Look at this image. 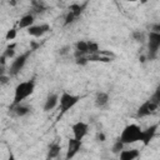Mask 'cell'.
Listing matches in <instances>:
<instances>
[{
	"mask_svg": "<svg viewBox=\"0 0 160 160\" xmlns=\"http://www.w3.org/2000/svg\"><path fill=\"white\" fill-rule=\"evenodd\" d=\"M140 156L139 149H124L119 154V160H136Z\"/></svg>",
	"mask_w": 160,
	"mask_h": 160,
	"instance_id": "15",
	"label": "cell"
},
{
	"mask_svg": "<svg viewBox=\"0 0 160 160\" xmlns=\"http://www.w3.org/2000/svg\"><path fill=\"white\" fill-rule=\"evenodd\" d=\"M160 50V34L150 32L148 35V59L152 60L158 56Z\"/></svg>",
	"mask_w": 160,
	"mask_h": 160,
	"instance_id": "5",
	"label": "cell"
},
{
	"mask_svg": "<svg viewBox=\"0 0 160 160\" xmlns=\"http://www.w3.org/2000/svg\"><path fill=\"white\" fill-rule=\"evenodd\" d=\"M10 110L14 115L19 116V118H22V116H26L31 112V106L29 105H25V104H19V105H15V106H10Z\"/></svg>",
	"mask_w": 160,
	"mask_h": 160,
	"instance_id": "13",
	"label": "cell"
},
{
	"mask_svg": "<svg viewBox=\"0 0 160 160\" xmlns=\"http://www.w3.org/2000/svg\"><path fill=\"white\" fill-rule=\"evenodd\" d=\"M159 109V105L154 104L152 101H150L149 99L145 100L139 108H138V111H136V116L138 118H145V116H149V115H152L158 111Z\"/></svg>",
	"mask_w": 160,
	"mask_h": 160,
	"instance_id": "6",
	"label": "cell"
},
{
	"mask_svg": "<svg viewBox=\"0 0 160 160\" xmlns=\"http://www.w3.org/2000/svg\"><path fill=\"white\" fill-rule=\"evenodd\" d=\"M60 150H61V145L58 142V141H54L49 145V149H48V159H55L59 156L60 154Z\"/></svg>",
	"mask_w": 160,
	"mask_h": 160,
	"instance_id": "17",
	"label": "cell"
},
{
	"mask_svg": "<svg viewBox=\"0 0 160 160\" xmlns=\"http://www.w3.org/2000/svg\"><path fill=\"white\" fill-rule=\"evenodd\" d=\"M81 149V141L76 140L75 138H70L68 141V149H66V155L65 160H71Z\"/></svg>",
	"mask_w": 160,
	"mask_h": 160,
	"instance_id": "8",
	"label": "cell"
},
{
	"mask_svg": "<svg viewBox=\"0 0 160 160\" xmlns=\"http://www.w3.org/2000/svg\"><path fill=\"white\" fill-rule=\"evenodd\" d=\"M74 56H75V59L89 56V46H88V40H79V41L75 44Z\"/></svg>",
	"mask_w": 160,
	"mask_h": 160,
	"instance_id": "11",
	"label": "cell"
},
{
	"mask_svg": "<svg viewBox=\"0 0 160 160\" xmlns=\"http://www.w3.org/2000/svg\"><path fill=\"white\" fill-rule=\"evenodd\" d=\"M31 51L32 50H28V51H25L20 55H18L16 58H14V60L11 61L10 68H9V76H16L22 70V68L25 66L29 56L31 55Z\"/></svg>",
	"mask_w": 160,
	"mask_h": 160,
	"instance_id": "4",
	"label": "cell"
},
{
	"mask_svg": "<svg viewBox=\"0 0 160 160\" xmlns=\"http://www.w3.org/2000/svg\"><path fill=\"white\" fill-rule=\"evenodd\" d=\"M96 139H98V141H105L106 140V136H105V134L104 132H98V135H96Z\"/></svg>",
	"mask_w": 160,
	"mask_h": 160,
	"instance_id": "30",
	"label": "cell"
},
{
	"mask_svg": "<svg viewBox=\"0 0 160 160\" xmlns=\"http://www.w3.org/2000/svg\"><path fill=\"white\" fill-rule=\"evenodd\" d=\"M150 32L160 34V22H154L150 25Z\"/></svg>",
	"mask_w": 160,
	"mask_h": 160,
	"instance_id": "26",
	"label": "cell"
},
{
	"mask_svg": "<svg viewBox=\"0 0 160 160\" xmlns=\"http://www.w3.org/2000/svg\"><path fill=\"white\" fill-rule=\"evenodd\" d=\"M110 98H109V94L105 92V91H99L96 95H95V99H94V104L96 108L101 109V108H105L109 102Z\"/></svg>",
	"mask_w": 160,
	"mask_h": 160,
	"instance_id": "16",
	"label": "cell"
},
{
	"mask_svg": "<svg viewBox=\"0 0 160 160\" xmlns=\"http://www.w3.org/2000/svg\"><path fill=\"white\" fill-rule=\"evenodd\" d=\"M75 62H76L78 65H80V66H85V65L89 62V60H88V56H85V58H79V59H75Z\"/></svg>",
	"mask_w": 160,
	"mask_h": 160,
	"instance_id": "27",
	"label": "cell"
},
{
	"mask_svg": "<svg viewBox=\"0 0 160 160\" xmlns=\"http://www.w3.org/2000/svg\"><path fill=\"white\" fill-rule=\"evenodd\" d=\"M48 31H50V25L49 24H39V25H32L31 28L28 29V34L34 38H41L45 35Z\"/></svg>",
	"mask_w": 160,
	"mask_h": 160,
	"instance_id": "10",
	"label": "cell"
},
{
	"mask_svg": "<svg viewBox=\"0 0 160 160\" xmlns=\"http://www.w3.org/2000/svg\"><path fill=\"white\" fill-rule=\"evenodd\" d=\"M75 20H78V18L69 10L68 11V14L65 15V19H64V26H68V25H70V24H72Z\"/></svg>",
	"mask_w": 160,
	"mask_h": 160,
	"instance_id": "24",
	"label": "cell"
},
{
	"mask_svg": "<svg viewBox=\"0 0 160 160\" xmlns=\"http://www.w3.org/2000/svg\"><path fill=\"white\" fill-rule=\"evenodd\" d=\"M149 100H150V101H152L154 104H156V105H159V106H160V86H158V88H156V90L152 92V95L149 98Z\"/></svg>",
	"mask_w": 160,
	"mask_h": 160,
	"instance_id": "23",
	"label": "cell"
},
{
	"mask_svg": "<svg viewBox=\"0 0 160 160\" xmlns=\"http://www.w3.org/2000/svg\"><path fill=\"white\" fill-rule=\"evenodd\" d=\"M35 90V81L34 80H28V81H21L15 86L14 90V99L10 106H15L21 104L26 98H29Z\"/></svg>",
	"mask_w": 160,
	"mask_h": 160,
	"instance_id": "1",
	"label": "cell"
},
{
	"mask_svg": "<svg viewBox=\"0 0 160 160\" xmlns=\"http://www.w3.org/2000/svg\"><path fill=\"white\" fill-rule=\"evenodd\" d=\"M34 21H35V16H34L32 12L25 14L20 18V20L18 22V28L19 29H29L34 25Z\"/></svg>",
	"mask_w": 160,
	"mask_h": 160,
	"instance_id": "14",
	"label": "cell"
},
{
	"mask_svg": "<svg viewBox=\"0 0 160 160\" xmlns=\"http://www.w3.org/2000/svg\"><path fill=\"white\" fill-rule=\"evenodd\" d=\"M69 50H70V46H69V45L62 46V48H60V49H59V54H60V55H65V54H68V52H69Z\"/></svg>",
	"mask_w": 160,
	"mask_h": 160,
	"instance_id": "29",
	"label": "cell"
},
{
	"mask_svg": "<svg viewBox=\"0 0 160 160\" xmlns=\"http://www.w3.org/2000/svg\"><path fill=\"white\" fill-rule=\"evenodd\" d=\"M8 160H16V158H15V155H14L12 152H9V158H8Z\"/></svg>",
	"mask_w": 160,
	"mask_h": 160,
	"instance_id": "31",
	"label": "cell"
},
{
	"mask_svg": "<svg viewBox=\"0 0 160 160\" xmlns=\"http://www.w3.org/2000/svg\"><path fill=\"white\" fill-rule=\"evenodd\" d=\"M131 36H132V39H134L136 42H144V41H145V34H144L142 31H140V30L132 31Z\"/></svg>",
	"mask_w": 160,
	"mask_h": 160,
	"instance_id": "21",
	"label": "cell"
},
{
	"mask_svg": "<svg viewBox=\"0 0 160 160\" xmlns=\"http://www.w3.org/2000/svg\"><path fill=\"white\" fill-rule=\"evenodd\" d=\"M124 146H125V145H124V144H122V142H121V141L118 139V140H116V141L112 144L111 151H112L114 154H120V152L124 150Z\"/></svg>",
	"mask_w": 160,
	"mask_h": 160,
	"instance_id": "22",
	"label": "cell"
},
{
	"mask_svg": "<svg viewBox=\"0 0 160 160\" xmlns=\"http://www.w3.org/2000/svg\"><path fill=\"white\" fill-rule=\"evenodd\" d=\"M31 5H32V10H34V12H36V14H39V12H44V10L46 9V6H45V4H44L42 1H32Z\"/></svg>",
	"mask_w": 160,
	"mask_h": 160,
	"instance_id": "20",
	"label": "cell"
},
{
	"mask_svg": "<svg viewBox=\"0 0 160 160\" xmlns=\"http://www.w3.org/2000/svg\"><path fill=\"white\" fill-rule=\"evenodd\" d=\"M59 99H60V96H59L58 94H55V92L49 94V95L46 96L45 102H44V106H42L44 111H50V110H52L56 105H59Z\"/></svg>",
	"mask_w": 160,
	"mask_h": 160,
	"instance_id": "12",
	"label": "cell"
},
{
	"mask_svg": "<svg viewBox=\"0 0 160 160\" xmlns=\"http://www.w3.org/2000/svg\"><path fill=\"white\" fill-rule=\"evenodd\" d=\"M71 131H72V135H74L72 138L81 141L89 131V125L84 121H76L75 124L71 125Z\"/></svg>",
	"mask_w": 160,
	"mask_h": 160,
	"instance_id": "7",
	"label": "cell"
},
{
	"mask_svg": "<svg viewBox=\"0 0 160 160\" xmlns=\"http://www.w3.org/2000/svg\"><path fill=\"white\" fill-rule=\"evenodd\" d=\"M84 6L85 5H80V4H71L70 5V8H69V10L76 16V18H79L81 14H82V11H84Z\"/></svg>",
	"mask_w": 160,
	"mask_h": 160,
	"instance_id": "19",
	"label": "cell"
},
{
	"mask_svg": "<svg viewBox=\"0 0 160 160\" xmlns=\"http://www.w3.org/2000/svg\"><path fill=\"white\" fill-rule=\"evenodd\" d=\"M15 48H16V42H12V44L8 45L6 49L4 50V52L1 55L5 56L6 59H12L15 56Z\"/></svg>",
	"mask_w": 160,
	"mask_h": 160,
	"instance_id": "18",
	"label": "cell"
},
{
	"mask_svg": "<svg viewBox=\"0 0 160 160\" xmlns=\"http://www.w3.org/2000/svg\"><path fill=\"white\" fill-rule=\"evenodd\" d=\"M141 128L138 124H128L122 130L121 134L119 136V140L124 144V145H130L134 144L136 141H140V136H141Z\"/></svg>",
	"mask_w": 160,
	"mask_h": 160,
	"instance_id": "2",
	"label": "cell"
},
{
	"mask_svg": "<svg viewBox=\"0 0 160 160\" xmlns=\"http://www.w3.org/2000/svg\"><path fill=\"white\" fill-rule=\"evenodd\" d=\"M9 80H10V76H9V75H5V74H1V75H0V84H1V85L8 84Z\"/></svg>",
	"mask_w": 160,
	"mask_h": 160,
	"instance_id": "28",
	"label": "cell"
},
{
	"mask_svg": "<svg viewBox=\"0 0 160 160\" xmlns=\"http://www.w3.org/2000/svg\"><path fill=\"white\" fill-rule=\"evenodd\" d=\"M80 99H81V96H79V95H74V94L64 91L60 95V99H59V106H60L61 114H65L70 109H72L80 101Z\"/></svg>",
	"mask_w": 160,
	"mask_h": 160,
	"instance_id": "3",
	"label": "cell"
},
{
	"mask_svg": "<svg viewBox=\"0 0 160 160\" xmlns=\"http://www.w3.org/2000/svg\"><path fill=\"white\" fill-rule=\"evenodd\" d=\"M159 128V124H154V125H150L149 128H146L145 130L141 131V136H140V141L142 142L144 146H148L151 140L154 139L155 134H156V130Z\"/></svg>",
	"mask_w": 160,
	"mask_h": 160,
	"instance_id": "9",
	"label": "cell"
},
{
	"mask_svg": "<svg viewBox=\"0 0 160 160\" xmlns=\"http://www.w3.org/2000/svg\"><path fill=\"white\" fill-rule=\"evenodd\" d=\"M16 35H18L16 28H11L10 30L6 31V34H5V40H6V41H11V40H14V39L16 38Z\"/></svg>",
	"mask_w": 160,
	"mask_h": 160,
	"instance_id": "25",
	"label": "cell"
}]
</instances>
